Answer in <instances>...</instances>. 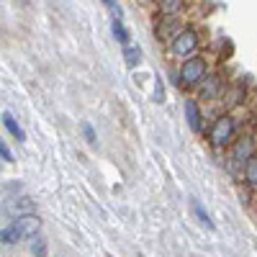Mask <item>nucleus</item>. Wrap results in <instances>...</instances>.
<instances>
[{
    "mask_svg": "<svg viewBox=\"0 0 257 257\" xmlns=\"http://www.w3.org/2000/svg\"><path fill=\"white\" fill-rule=\"evenodd\" d=\"M39 226H41V221H39V216H34V213L18 216L11 226L0 229V242H6V244H16V242L26 239V237H34V234L39 231Z\"/></svg>",
    "mask_w": 257,
    "mask_h": 257,
    "instance_id": "nucleus-1",
    "label": "nucleus"
},
{
    "mask_svg": "<svg viewBox=\"0 0 257 257\" xmlns=\"http://www.w3.org/2000/svg\"><path fill=\"white\" fill-rule=\"evenodd\" d=\"M234 139H237V121H234V116L231 113H221V116L213 118V123L208 128V144L221 149V147L231 144Z\"/></svg>",
    "mask_w": 257,
    "mask_h": 257,
    "instance_id": "nucleus-2",
    "label": "nucleus"
},
{
    "mask_svg": "<svg viewBox=\"0 0 257 257\" xmlns=\"http://www.w3.org/2000/svg\"><path fill=\"white\" fill-rule=\"evenodd\" d=\"M206 75H208L206 59H203V57H188V59L180 64V77H178V82H183L185 88H198Z\"/></svg>",
    "mask_w": 257,
    "mask_h": 257,
    "instance_id": "nucleus-3",
    "label": "nucleus"
},
{
    "mask_svg": "<svg viewBox=\"0 0 257 257\" xmlns=\"http://www.w3.org/2000/svg\"><path fill=\"white\" fill-rule=\"evenodd\" d=\"M196 49H198V31L196 29H180L173 36V41H170V54L175 59H180V57L188 59Z\"/></svg>",
    "mask_w": 257,
    "mask_h": 257,
    "instance_id": "nucleus-4",
    "label": "nucleus"
},
{
    "mask_svg": "<svg viewBox=\"0 0 257 257\" xmlns=\"http://www.w3.org/2000/svg\"><path fill=\"white\" fill-rule=\"evenodd\" d=\"M226 95V80L221 72H211L203 77V82L198 85V98L201 100H221Z\"/></svg>",
    "mask_w": 257,
    "mask_h": 257,
    "instance_id": "nucleus-5",
    "label": "nucleus"
},
{
    "mask_svg": "<svg viewBox=\"0 0 257 257\" xmlns=\"http://www.w3.org/2000/svg\"><path fill=\"white\" fill-rule=\"evenodd\" d=\"M252 155H254V137L252 134H244V137L231 142V160L237 162V165L247 162Z\"/></svg>",
    "mask_w": 257,
    "mask_h": 257,
    "instance_id": "nucleus-6",
    "label": "nucleus"
},
{
    "mask_svg": "<svg viewBox=\"0 0 257 257\" xmlns=\"http://www.w3.org/2000/svg\"><path fill=\"white\" fill-rule=\"evenodd\" d=\"M178 31H180V16H160V24L155 29L160 41H173Z\"/></svg>",
    "mask_w": 257,
    "mask_h": 257,
    "instance_id": "nucleus-7",
    "label": "nucleus"
},
{
    "mask_svg": "<svg viewBox=\"0 0 257 257\" xmlns=\"http://www.w3.org/2000/svg\"><path fill=\"white\" fill-rule=\"evenodd\" d=\"M185 116H188L190 132L201 134V132H203V113H201V103H198L196 98H188V100H185Z\"/></svg>",
    "mask_w": 257,
    "mask_h": 257,
    "instance_id": "nucleus-8",
    "label": "nucleus"
},
{
    "mask_svg": "<svg viewBox=\"0 0 257 257\" xmlns=\"http://www.w3.org/2000/svg\"><path fill=\"white\" fill-rule=\"evenodd\" d=\"M3 211H6V216H26V213H34V201L31 198H11V201H6V206H3Z\"/></svg>",
    "mask_w": 257,
    "mask_h": 257,
    "instance_id": "nucleus-9",
    "label": "nucleus"
},
{
    "mask_svg": "<svg viewBox=\"0 0 257 257\" xmlns=\"http://www.w3.org/2000/svg\"><path fill=\"white\" fill-rule=\"evenodd\" d=\"M0 118H3V126L8 128V134H11V137H16V142H26V132L18 126V121H16V116H13V113H8V111H6Z\"/></svg>",
    "mask_w": 257,
    "mask_h": 257,
    "instance_id": "nucleus-10",
    "label": "nucleus"
},
{
    "mask_svg": "<svg viewBox=\"0 0 257 257\" xmlns=\"http://www.w3.org/2000/svg\"><path fill=\"white\" fill-rule=\"evenodd\" d=\"M244 183L252 185V188H257V152L244 162Z\"/></svg>",
    "mask_w": 257,
    "mask_h": 257,
    "instance_id": "nucleus-11",
    "label": "nucleus"
},
{
    "mask_svg": "<svg viewBox=\"0 0 257 257\" xmlns=\"http://www.w3.org/2000/svg\"><path fill=\"white\" fill-rule=\"evenodd\" d=\"M123 62L128 64V67H137V64L142 62V49L137 44H126L123 47Z\"/></svg>",
    "mask_w": 257,
    "mask_h": 257,
    "instance_id": "nucleus-12",
    "label": "nucleus"
},
{
    "mask_svg": "<svg viewBox=\"0 0 257 257\" xmlns=\"http://www.w3.org/2000/svg\"><path fill=\"white\" fill-rule=\"evenodd\" d=\"M183 0H160V13L162 16H180Z\"/></svg>",
    "mask_w": 257,
    "mask_h": 257,
    "instance_id": "nucleus-13",
    "label": "nucleus"
},
{
    "mask_svg": "<svg viewBox=\"0 0 257 257\" xmlns=\"http://www.w3.org/2000/svg\"><path fill=\"white\" fill-rule=\"evenodd\" d=\"M111 29H113V36H116V41L121 47H126V44H132V39H128V31H126V26L121 24L118 18H113V24H111Z\"/></svg>",
    "mask_w": 257,
    "mask_h": 257,
    "instance_id": "nucleus-14",
    "label": "nucleus"
},
{
    "mask_svg": "<svg viewBox=\"0 0 257 257\" xmlns=\"http://www.w3.org/2000/svg\"><path fill=\"white\" fill-rule=\"evenodd\" d=\"M190 206H193V211H196V216L201 219V224H203L206 229H213V221H211V216H208V211L201 206V201L193 198V201H190Z\"/></svg>",
    "mask_w": 257,
    "mask_h": 257,
    "instance_id": "nucleus-15",
    "label": "nucleus"
},
{
    "mask_svg": "<svg viewBox=\"0 0 257 257\" xmlns=\"http://www.w3.org/2000/svg\"><path fill=\"white\" fill-rule=\"evenodd\" d=\"M31 254H34V257H47V242H44V239H34Z\"/></svg>",
    "mask_w": 257,
    "mask_h": 257,
    "instance_id": "nucleus-16",
    "label": "nucleus"
},
{
    "mask_svg": "<svg viewBox=\"0 0 257 257\" xmlns=\"http://www.w3.org/2000/svg\"><path fill=\"white\" fill-rule=\"evenodd\" d=\"M103 6H105V8H108V11L113 13V18H118V21H121V16H123V11H121V6L116 3V0H103Z\"/></svg>",
    "mask_w": 257,
    "mask_h": 257,
    "instance_id": "nucleus-17",
    "label": "nucleus"
},
{
    "mask_svg": "<svg viewBox=\"0 0 257 257\" xmlns=\"http://www.w3.org/2000/svg\"><path fill=\"white\" fill-rule=\"evenodd\" d=\"M0 160H3V162H13V152L8 149V144L3 139H0Z\"/></svg>",
    "mask_w": 257,
    "mask_h": 257,
    "instance_id": "nucleus-18",
    "label": "nucleus"
},
{
    "mask_svg": "<svg viewBox=\"0 0 257 257\" xmlns=\"http://www.w3.org/2000/svg\"><path fill=\"white\" fill-rule=\"evenodd\" d=\"M82 134H85V139H88L90 144H95V132H93L90 123H82Z\"/></svg>",
    "mask_w": 257,
    "mask_h": 257,
    "instance_id": "nucleus-19",
    "label": "nucleus"
},
{
    "mask_svg": "<svg viewBox=\"0 0 257 257\" xmlns=\"http://www.w3.org/2000/svg\"><path fill=\"white\" fill-rule=\"evenodd\" d=\"M155 100H157V103H162V100H165V88H162V80H157V85H155Z\"/></svg>",
    "mask_w": 257,
    "mask_h": 257,
    "instance_id": "nucleus-20",
    "label": "nucleus"
}]
</instances>
